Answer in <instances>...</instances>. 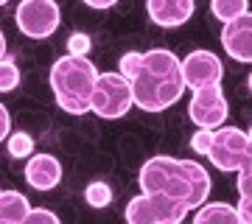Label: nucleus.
Returning a JSON list of instances; mask_svg holds the SVG:
<instances>
[{
  "instance_id": "f8f14e48",
  "label": "nucleus",
  "mask_w": 252,
  "mask_h": 224,
  "mask_svg": "<svg viewBox=\"0 0 252 224\" xmlns=\"http://www.w3.org/2000/svg\"><path fill=\"white\" fill-rule=\"evenodd\" d=\"M62 179V162L51 154H31L26 165V182L36 191H51Z\"/></svg>"
},
{
  "instance_id": "39448f33",
  "label": "nucleus",
  "mask_w": 252,
  "mask_h": 224,
  "mask_svg": "<svg viewBox=\"0 0 252 224\" xmlns=\"http://www.w3.org/2000/svg\"><path fill=\"white\" fill-rule=\"evenodd\" d=\"M207 157L219 171H241L252 160V137L238 126H219L213 129V140Z\"/></svg>"
},
{
  "instance_id": "f3484780",
  "label": "nucleus",
  "mask_w": 252,
  "mask_h": 224,
  "mask_svg": "<svg viewBox=\"0 0 252 224\" xmlns=\"http://www.w3.org/2000/svg\"><path fill=\"white\" fill-rule=\"evenodd\" d=\"M84 199H87L90 207H107L112 202V188L107 182H90L87 191H84Z\"/></svg>"
},
{
  "instance_id": "f257e3e1",
  "label": "nucleus",
  "mask_w": 252,
  "mask_h": 224,
  "mask_svg": "<svg viewBox=\"0 0 252 224\" xmlns=\"http://www.w3.org/2000/svg\"><path fill=\"white\" fill-rule=\"evenodd\" d=\"M137 182H140V191L168 193V196L180 199L188 210L205 205L207 193H210L207 168H202L196 160H177V157H165V154L146 160L137 174Z\"/></svg>"
},
{
  "instance_id": "bb28decb",
  "label": "nucleus",
  "mask_w": 252,
  "mask_h": 224,
  "mask_svg": "<svg viewBox=\"0 0 252 224\" xmlns=\"http://www.w3.org/2000/svg\"><path fill=\"white\" fill-rule=\"evenodd\" d=\"M3 56H6V34L0 31V59H3Z\"/></svg>"
},
{
  "instance_id": "412c9836",
  "label": "nucleus",
  "mask_w": 252,
  "mask_h": 224,
  "mask_svg": "<svg viewBox=\"0 0 252 224\" xmlns=\"http://www.w3.org/2000/svg\"><path fill=\"white\" fill-rule=\"evenodd\" d=\"M90 36L87 34H70V39H67V51H70L73 56H87V51H90Z\"/></svg>"
},
{
  "instance_id": "c756f323",
  "label": "nucleus",
  "mask_w": 252,
  "mask_h": 224,
  "mask_svg": "<svg viewBox=\"0 0 252 224\" xmlns=\"http://www.w3.org/2000/svg\"><path fill=\"white\" fill-rule=\"evenodd\" d=\"M250 137H252V129H250Z\"/></svg>"
},
{
  "instance_id": "0eeeda50",
  "label": "nucleus",
  "mask_w": 252,
  "mask_h": 224,
  "mask_svg": "<svg viewBox=\"0 0 252 224\" xmlns=\"http://www.w3.org/2000/svg\"><path fill=\"white\" fill-rule=\"evenodd\" d=\"M14 23L28 39H48L62 23L56 0H23L14 11Z\"/></svg>"
},
{
  "instance_id": "2eb2a0df",
  "label": "nucleus",
  "mask_w": 252,
  "mask_h": 224,
  "mask_svg": "<svg viewBox=\"0 0 252 224\" xmlns=\"http://www.w3.org/2000/svg\"><path fill=\"white\" fill-rule=\"evenodd\" d=\"M6 152H9V157H14V160H28V157L34 154V137L28 132H11L9 137H6Z\"/></svg>"
},
{
  "instance_id": "f03ea898",
  "label": "nucleus",
  "mask_w": 252,
  "mask_h": 224,
  "mask_svg": "<svg viewBox=\"0 0 252 224\" xmlns=\"http://www.w3.org/2000/svg\"><path fill=\"white\" fill-rule=\"evenodd\" d=\"M135 104L143 112H162L174 107L185 93L182 62L165 48H152L143 54V64L132 79Z\"/></svg>"
},
{
  "instance_id": "423d86ee",
  "label": "nucleus",
  "mask_w": 252,
  "mask_h": 224,
  "mask_svg": "<svg viewBox=\"0 0 252 224\" xmlns=\"http://www.w3.org/2000/svg\"><path fill=\"white\" fill-rule=\"evenodd\" d=\"M188 216V207L168 193H146L126 205V219L132 224H177Z\"/></svg>"
},
{
  "instance_id": "1a4fd4ad",
  "label": "nucleus",
  "mask_w": 252,
  "mask_h": 224,
  "mask_svg": "<svg viewBox=\"0 0 252 224\" xmlns=\"http://www.w3.org/2000/svg\"><path fill=\"white\" fill-rule=\"evenodd\" d=\"M182 76H185V87L190 90L207 87V84H221L224 64L213 51H190L182 59Z\"/></svg>"
},
{
  "instance_id": "9b49d317",
  "label": "nucleus",
  "mask_w": 252,
  "mask_h": 224,
  "mask_svg": "<svg viewBox=\"0 0 252 224\" xmlns=\"http://www.w3.org/2000/svg\"><path fill=\"white\" fill-rule=\"evenodd\" d=\"M149 20L160 28H177L193 14V0H146Z\"/></svg>"
},
{
  "instance_id": "b1692460",
  "label": "nucleus",
  "mask_w": 252,
  "mask_h": 224,
  "mask_svg": "<svg viewBox=\"0 0 252 224\" xmlns=\"http://www.w3.org/2000/svg\"><path fill=\"white\" fill-rule=\"evenodd\" d=\"M9 134H11V115H9V109L0 104V143H3Z\"/></svg>"
},
{
  "instance_id": "5701e85b",
  "label": "nucleus",
  "mask_w": 252,
  "mask_h": 224,
  "mask_svg": "<svg viewBox=\"0 0 252 224\" xmlns=\"http://www.w3.org/2000/svg\"><path fill=\"white\" fill-rule=\"evenodd\" d=\"M26 222L28 224H34V222H51V224H56L59 219H56V213H51V210H45V207H31Z\"/></svg>"
},
{
  "instance_id": "c85d7f7f",
  "label": "nucleus",
  "mask_w": 252,
  "mask_h": 224,
  "mask_svg": "<svg viewBox=\"0 0 252 224\" xmlns=\"http://www.w3.org/2000/svg\"><path fill=\"white\" fill-rule=\"evenodd\" d=\"M250 90H252V76H250Z\"/></svg>"
},
{
  "instance_id": "a878e982",
  "label": "nucleus",
  "mask_w": 252,
  "mask_h": 224,
  "mask_svg": "<svg viewBox=\"0 0 252 224\" xmlns=\"http://www.w3.org/2000/svg\"><path fill=\"white\" fill-rule=\"evenodd\" d=\"M84 3H87L90 9H112L118 0H84Z\"/></svg>"
},
{
  "instance_id": "aec40b11",
  "label": "nucleus",
  "mask_w": 252,
  "mask_h": 224,
  "mask_svg": "<svg viewBox=\"0 0 252 224\" xmlns=\"http://www.w3.org/2000/svg\"><path fill=\"white\" fill-rule=\"evenodd\" d=\"M210 140H213V129H202V126H199V132L190 137V149H193L196 154H205V157H207Z\"/></svg>"
},
{
  "instance_id": "6ab92c4d",
  "label": "nucleus",
  "mask_w": 252,
  "mask_h": 224,
  "mask_svg": "<svg viewBox=\"0 0 252 224\" xmlns=\"http://www.w3.org/2000/svg\"><path fill=\"white\" fill-rule=\"evenodd\" d=\"M140 64H143V54L140 51H129V54L121 56V64H118V73H124L126 79L132 81L140 70Z\"/></svg>"
},
{
  "instance_id": "4be33fe9",
  "label": "nucleus",
  "mask_w": 252,
  "mask_h": 224,
  "mask_svg": "<svg viewBox=\"0 0 252 224\" xmlns=\"http://www.w3.org/2000/svg\"><path fill=\"white\" fill-rule=\"evenodd\" d=\"M238 196L252 199V160L238 171Z\"/></svg>"
},
{
  "instance_id": "cd10ccee",
  "label": "nucleus",
  "mask_w": 252,
  "mask_h": 224,
  "mask_svg": "<svg viewBox=\"0 0 252 224\" xmlns=\"http://www.w3.org/2000/svg\"><path fill=\"white\" fill-rule=\"evenodd\" d=\"M6 3H9V0H0V6H6Z\"/></svg>"
},
{
  "instance_id": "7c9ffc66",
  "label": "nucleus",
  "mask_w": 252,
  "mask_h": 224,
  "mask_svg": "<svg viewBox=\"0 0 252 224\" xmlns=\"http://www.w3.org/2000/svg\"><path fill=\"white\" fill-rule=\"evenodd\" d=\"M0 193H3V191H0Z\"/></svg>"
},
{
  "instance_id": "ddd939ff",
  "label": "nucleus",
  "mask_w": 252,
  "mask_h": 224,
  "mask_svg": "<svg viewBox=\"0 0 252 224\" xmlns=\"http://www.w3.org/2000/svg\"><path fill=\"white\" fill-rule=\"evenodd\" d=\"M28 199L20 191H3L0 193V224H23L28 219Z\"/></svg>"
},
{
  "instance_id": "9d476101",
  "label": "nucleus",
  "mask_w": 252,
  "mask_h": 224,
  "mask_svg": "<svg viewBox=\"0 0 252 224\" xmlns=\"http://www.w3.org/2000/svg\"><path fill=\"white\" fill-rule=\"evenodd\" d=\"M221 48L230 59L252 64V11H244L221 28Z\"/></svg>"
},
{
  "instance_id": "20e7f679",
  "label": "nucleus",
  "mask_w": 252,
  "mask_h": 224,
  "mask_svg": "<svg viewBox=\"0 0 252 224\" xmlns=\"http://www.w3.org/2000/svg\"><path fill=\"white\" fill-rule=\"evenodd\" d=\"M132 107H135L132 81L124 73H98L90 112H95L98 118H124Z\"/></svg>"
},
{
  "instance_id": "dca6fc26",
  "label": "nucleus",
  "mask_w": 252,
  "mask_h": 224,
  "mask_svg": "<svg viewBox=\"0 0 252 224\" xmlns=\"http://www.w3.org/2000/svg\"><path fill=\"white\" fill-rule=\"evenodd\" d=\"M247 9V0H210V14L221 23H230L235 20L238 14H244Z\"/></svg>"
},
{
  "instance_id": "7ed1b4c3",
  "label": "nucleus",
  "mask_w": 252,
  "mask_h": 224,
  "mask_svg": "<svg viewBox=\"0 0 252 224\" xmlns=\"http://www.w3.org/2000/svg\"><path fill=\"white\" fill-rule=\"evenodd\" d=\"M98 70L87 56H62L51 67V90H54L56 104L70 112V115H84L90 112L93 90H95Z\"/></svg>"
},
{
  "instance_id": "4468645a",
  "label": "nucleus",
  "mask_w": 252,
  "mask_h": 224,
  "mask_svg": "<svg viewBox=\"0 0 252 224\" xmlns=\"http://www.w3.org/2000/svg\"><path fill=\"white\" fill-rule=\"evenodd\" d=\"M196 224H238L241 222V213H238V207L227 205V202H210V205H199L196 207Z\"/></svg>"
},
{
  "instance_id": "393cba45",
  "label": "nucleus",
  "mask_w": 252,
  "mask_h": 224,
  "mask_svg": "<svg viewBox=\"0 0 252 224\" xmlns=\"http://www.w3.org/2000/svg\"><path fill=\"white\" fill-rule=\"evenodd\" d=\"M238 213H241V222L252 224V199L241 196V202H238Z\"/></svg>"
},
{
  "instance_id": "a211bd4d",
  "label": "nucleus",
  "mask_w": 252,
  "mask_h": 224,
  "mask_svg": "<svg viewBox=\"0 0 252 224\" xmlns=\"http://www.w3.org/2000/svg\"><path fill=\"white\" fill-rule=\"evenodd\" d=\"M20 84V67L11 59H0V93H11Z\"/></svg>"
},
{
  "instance_id": "6e6552de",
  "label": "nucleus",
  "mask_w": 252,
  "mask_h": 224,
  "mask_svg": "<svg viewBox=\"0 0 252 224\" xmlns=\"http://www.w3.org/2000/svg\"><path fill=\"white\" fill-rule=\"evenodd\" d=\"M227 112V98L224 93H221V84H207V87H199L193 90V96H190V104H188V115L190 121L202 129H219V126L224 124Z\"/></svg>"
}]
</instances>
